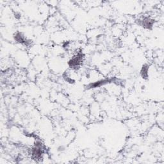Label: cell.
<instances>
[{
  "mask_svg": "<svg viewBox=\"0 0 164 164\" xmlns=\"http://www.w3.org/2000/svg\"><path fill=\"white\" fill-rule=\"evenodd\" d=\"M109 82H110V80H101L99 82H96L94 83H91L89 85V88H96V87H101V85L106 84L107 83H108Z\"/></svg>",
  "mask_w": 164,
  "mask_h": 164,
  "instance_id": "5b68a950",
  "label": "cell"
},
{
  "mask_svg": "<svg viewBox=\"0 0 164 164\" xmlns=\"http://www.w3.org/2000/svg\"><path fill=\"white\" fill-rule=\"evenodd\" d=\"M148 65H143L142 67V69L141 70V75L142 76L143 78H147V77H148Z\"/></svg>",
  "mask_w": 164,
  "mask_h": 164,
  "instance_id": "8992f818",
  "label": "cell"
},
{
  "mask_svg": "<svg viewBox=\"0 0 164 164\" xmlns=\"http://www.w3.org/2000/svg\"><path fill=\"white\" fill-rule=\"evenodd\" d=\"M45 152L44 145L40 141H36L34 146L31 149V154L32 158L36 161L42 160V156Z\"/></svg>",
  "mask_w": 164,
  "mask_h": 164,
  "instance_id": "6da1fadb",
  "label": "cell"
},
{
  "mask_svg": "<svg viewBox=\"0 0 164 164\" xmlns=\"http://www.w3.org/2000/svg\"><path fill=\"white\" fill-rule=\"evenodd\" d=\"M14 37L16 42L21 43V44H23L24 45H27V46L28 45V42L30 40H28L27 38H26L25 36L22 33L17 32L16 33H15Z\"/></svg>",
  "mask_w": 164,
  "mask_h": 164,
  "instance_id": "3957f363",
  "label": "cell"
},
{
  "mask_svg": "<svg viewBox=\"0 0 164 164\" xmlns=\"http://www.w3.org/2000/svg\"><path fill=\"white\" fill-rule=\"evenodd\" d=\"M84 59V55L82 52H78L76 55L73 56L68 62L69 65L73 69L78 70L82 65Z\"/></svg>",
  "mask_w": 164,
  "mask_h": 164,
  "instance_id": "7a4b0ae2",
  "label": "cell"
},
{
  "mask_svg": "<svg viewBox=\"0 0 164 164\" xmlns=\"http://www.w3.org/2000/svg\"><path fill=\"white\" fill-rule=\"evenodd\" d=\"M154 21L153 19L149 18H145L142 21V27L147 29H151L153 27V25Z\"/></svg>",
  "mask_w": 164,
  "mask_h": 164,
  "instance_id": "277c9868",
  "label": "cell"
}]
</instances>
